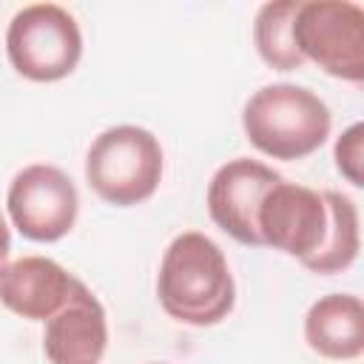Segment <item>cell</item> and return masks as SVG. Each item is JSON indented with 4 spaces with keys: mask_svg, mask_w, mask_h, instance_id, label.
<instances>
[{
    "mask_svg": "<svg viewBox=\"0 0 364 364\" xmlns=\"http://www.w3.org/2000/svg\"><path fill=\"white\" fill-rule=\"evenodd\" d=\"M156 296L162 310L193 327H208L222 321L236 301V284L222 247L199 233H179L159 264Z\"/></svg>",
    "mask_w": 364,
    "mask_h": 364,
    "instance_id": "6da1fadb",
    "label": "cell"
},
{
    "mask_svg": "<svg viewBox=\"0 0 364 364\" xmlns=\"http://www.w3.org/2000/svg\"><path fill=\"white\" fill-rule=\"evenodd\" d=\"M330 108L301 85L276 82L259 88L242 111V128L262 154L273 159H301L330 136Z\"/></svg>",
    "mask_w": 364,
    "mask_h": 364,
    "instance_id": "7a4b0ae2",
    "label": "cell"
},
{
    "mask_svg": "<svg viewBox=\"0 0 364 364\" xmlns=\"http://www.w3.org/2000/svg\"><path fill=\"white\" fill-rule=\"evenodd\" d=\"M85 179L100 199L117 208L145 202L162 179L159 139L139 125L102 131L88 148Z\"/></svg>",
    "mask_w": 364,
    "mask_h": 364,
    "instance_id": "3957f363",
    "label": "cell"
},
{
    "mask_svg": "<svg viewBox=\"0 0 364 364\" xmlns=\"http://www.w3.org/2000/svg\"><path fill=\"white\" fill-rule=\"evenodd\" d=\"M6 51L17 74L26 80L54 82L77 68L82 57V34L63 6L31 3L11 17Z\"/></svg>",
    "mask_w": 364,
    "mask_h": 364,
    "instance_id": "277c9868",
    "label": "cell"
},
{
    "mask_svg": "<svg viewBox=\"0 0 364 364\" xmlns=\"http://www.w3.org/2000/svg\"><path fill=\"white\" fill-rule=\"evenodd\" d=\"M293 43L304 60L338 80H364V11L350 0L299 3Z\"/></svg>",
    "mask_w": 364,
    "mask_h": 364,
    "instance_id": "5b68a950",
    "label": "cell"
},
{
    "mask_svg": "<svg viewBox=\"0 0 364 364\" xmlns=\"http://www.w3.org/2000/svg\"><path fill=\"white\" fill-rule=\"evenodd\" d=\"M6 205L14 228L26 239L57 242L74 228L80 196L74 182L60 168L37 162L11 179Z\"/></svg>",
    "mask_w": 364,
    "mask_h": 364,
    "instance_id": "8992f818",
    "label": "cell"
},
{
    "mask_svg": "<svg viewBox=\"0 0 364 364\" xmlns=\"http://www.w3.org/2000/svg\"><path fill=\"white\" fill-rule=\"evenodd\" d=\"M327 205L313 188L279 179L262 199L256 228L262 245L307 262L327 236Z\"/></svg>",
    "mask_w": 364,
    "mask_h": 364,
    "instance_id": "52a82bcc",
    "label": "cell"
},
{
    "mask_svg": "<svg viewBox=\"0 0 364 364\" xmlns=\"http://www.w3.org/2000/svg\"><path fill=\"white\" fill-rule=\"evenodd\" d=\"M282 176L259 159L236 156L225 162L210 185H208V213L210 219L236 242L262 247V236L256 228V213L264 193Z\"/></svg>",
    "mask_w": 364,
    "mask_h": 364,
    "instance_id": "ba28073f",
    "label": "cell"
},
{
    "mask_svg": "<svg viewBox=\"0 0 364 364\" xmlns=\"http://www.w3.org/2000/svg\"><path fill=\"white\" fill-rule=\"evenodd\" d=\"M80 284L77 276L46 256H20L0 264V304L31 321H48Z\"/></svg>",
    "mask_w": 364,
    "mask_h": 364,
    "instance_id": "9c48e42d",
    "label": "cell"
},
{
    "mask_svg": "<svg viewBox=\"0 0 364 364\" xmlns=\"http://www.w3.org/2000/svg\"><path fill=\"white\" fill-rule=\"evenodd\" d=\"M108 344V321L100 299L80 284L46 321L43 353L51 364H100Z\"/></svg>",
    "mask_w": 364,
    "mask_h": 364,
    "instance_id": "30bf717a",
    "label": "cell"
},
{
    "mask_svg": "<svg viewBox=\"0 0 364 364\" xmlns=\"http://www.w3.org/2000/svg\"><path fill=\"white\" fill-rule=\"evenodd\" d=\"M307 347L324 358L350 361L364 353V307L358 296L327 293L304 316Z\"/></svg>",
    "mask_w": 364,
    "mask_h": 364,
    "instance_id": "8fae6325",
    "label": "cell"
},
{
    "mask_svg": "<svg viewBox=\"0 0 364 364\" xmlns=\"http://www.w3.org/2000/svg\"><path fill=\"white\" fill-rule=\"evenodd\" d=\"M324 205H327V236L321 242V247L301 262L307 270L313 273H338L347 270L355 256H358V210L355 202L338 191H321Z\"/></svg>",
    "mask_w": 364,
    "mask_h": 364,
    "instance_id": "7c38bea8",
    "label": "cell"
},
{
    "mask_svg": "<svg viewBox=\"0 0 364 364\" xmlns=\"http://www.w3.org/2000/svg\"><path fill=\"white\" fill-rule=\"evenodd\" d=\"M299 0H276L264 3L253 23V40L262 60L276 71H296L304 65V57L293 43V17Z\"/></svg>",
    "mask_w": 364,
    "mask_h": 364,
    "instance_id": "4fadbf2b",
    "label": "cell"
},
{
    "mask_svg": "<svg viewBox=\"0 0 364 364\" xmlns=\"http://www.w3.org/2000/svg\"><path fill=\"white\" fill-rule=\"evenodd\" d=\"M333 156H336V168L347 176V182L364 185V173H361V165H364V125L361 122L350 125L336 139Z\"/></svg>",
    "mask_w": 364,
    "mask_h": 364,
    "instance_id": "5bb4252c",
    "label": "cell"
},
{
    "mask_svg": "<svg viewBox=\"0 0 364 364\" xmlns=\"http://www.w3.org/2000/svg\"><path fill=\"white\" fill-rule=\"evenodd\" d=\"M9 247H11V233H9V228H6V219H3V213H0V264H6Z\"/></svg>",
    "mask_w": 364,
    "mask_h": 364,
    "instance_id": "9a60e30c",
    "label": "cell"
}]
</instances>
